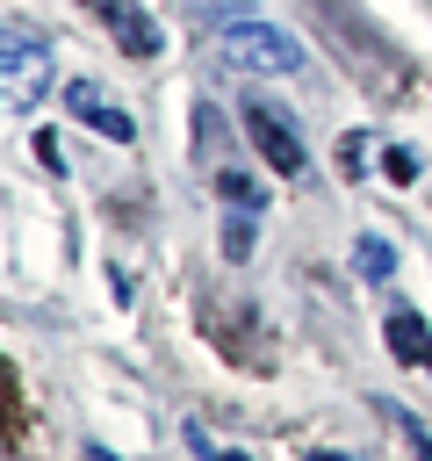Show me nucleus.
I'll return each instance as SVG.
<instances>
[{
    "mask_svg": "<svg viewBox=\"0 0 432 461\" xmlns=\"http://www.w3.org/2000/svg\"><path fill=\"white\" fill-rule=\"evenodd\" d=\"M86 461H115V454H108V447H86Z\"/></svg>",
    "mask_w": 432,
    "mask_h": 461,
    "instance_id": "nucleus-17",
    "label": "nucleus"
},
{
    "mask_svg": "<svg viewBox=\"0 0 432 461\" xmlns=\"http://www.w3.org/2000/svg\"><path fill=\"white\" fill-rule=\"evenodd\" d=\"M0 425H14V382H7V367H0Z\"/></svg>",
    "mask_w": 432,
    "mask_h": 461,
    "instance_id": "nucleus-15",
    "label": "nucleus"
},
{
    "mask_svg": "<svg viewBox=\"0 0 432 461\" xmlns=\"http://www.w3.org/2000/svg\"><path fill=\"white\" fill-rule=\"evenodd\" d=\"M310 461H360V454H331V447H317V454H310Z\"/></svg>",
    "mask_w": 432,
    "mask_h": 461,
    "instance_id": "nucleus-16",
    "label": "nucleus"
},
{
    "mask_svg": "<svg viewBox=\"0 0 432 461\" xmlns=\"http://www.w3.org/2000/svg\"><path fill=\"white\" fill-rule=\"evenodd\" d=\"M65 115H79L94 137H115V144H130V137H137V115H130L122 101H108V86H101V79H65Z\"/></svg>",
    "mask_w": 432,
    "mask_h": 461,
    "instance_id": "nucleus-3",
    "label": "nucleus"
},
{
    "mask_svg": "<svg viewBox=\"0 0 432 461\" xmlns=\"http://www.w3.org/2000/svg\"><path fill=\"white\" fill-rule=\"evenodd\" d=\"M353 267H360L367 281H389V274H396V252H389V238H360V245H353Z\"/></svg>",
    "mask_w": 432,
    "mask_h": 461,
    "instance_id": "nucleus-8",
    "label": "nucleus"
},
{
    "mask_svg": "<svg viewBox=\"0 0 432 461\" xmlns=\"http://www.w3.org/2000/svg\"><path fill=\"white\" fill-rule=\"evenodd\" d=\"M194 7H202V22H216V29H223V22H238V14H245V0H194Z\"/></svg>",
    "mask_w": 432,
    "mask_h": 461,
    "instance_id": "nucleus-11",
    "label": "nucleus"
},
{
    "mask_svg": "<svg viewBox=\"0 0 432 461\" xmlns=\"http://www.w3.org/2000/svg\"><path fill=\"white\" fill-rule=\"evenodd\" d=\"M86 14L115 36V50H122V58H158V22H151L137 0H86Z\"/></svg>",
    "mask_w": 432,
    "mask_h": 461,
    "instance_id": "nucleus-4",
    "label": "nucleus"
},
{
    "mask_svg": "<svg viewBox=\"0 0 432 461\" xmlns=\"http://www.w3.org/2000/svg\"><path fill=\"white\" fill-rule=\"evenodd\" d=\"M360 158H367V137H338V173H360Z\"/></svg>",
    "mask_w": 432,
    "mask_h": 461,
    "instance_id": "nucleus-12",
    "label": "nucleus"
},
{
    "mask_svg": "<svg viewBox=\"0 0 432 461\" xmlns=\"http://www.w3.org/2000/svg\"><path fill=\"white\" fill-rule=\"evenodd\" d=\"M43 36L36 29H14V22H0V72H14V94H36L43 86Z\"/></svg>",
    "mask_w": 432,
    "mask_h": 461,
    "instance_id": "nucleus-5",
    "label": "nucleus"
},
{
    "mask_svg": "<svg viewBox=\"0 0 432 461\" xmlns=\"http://www.w3.org/2000/svg\"><path fill=\"white\" fill-rule=\"evenodd\" d=\"M36 158H43L50 173H65V151H58V137H50V130H36Z\"/></svg>",
    "mask_w": 432,
    "mask_h": 461,
    "instance_id": "nucleus-13",
    "label": "nucleus"
},
{
    "mask_svg": "<svg viewBox=\"0 0 432 461\" xmlns=\"http://www.w3.org/2000/svg\"><path fill=\"white\" fill-rule=\"evenodd\" d=\"M216 43H223V58H230L238 72H295V65H302V43H295L288 29H274V22H252V14L223 22Z\"/></svg>",
    "mask_w": 432,
    "mask_h": 461,
    "instance_id": "nucleus-1",
    "label": "nucleus"
},
{
    "mask_svg": "<svg viewBox=\"0 0 432 461\" xmlns=\"http://www.w3.org/2000/svg\"><path fill=\"white\" fill-rule=\"evenodd\" d=\"M245 137L259 144V158H266L274 173H288V180H295V173H310V144L295 137V122H288L266 94H252V101H245Z\"/></svg>",
    "mask_w": 432,
    "mask_h": 461,
    "instance_id": "nucleus-2",
    "label": "nucleus"
},
{
    "mask_svg": "<svg viewBox=\"0 0 432 461\" xmlns=\"http://www.w3.org/2000/svg\"><path fill=\"white\" fill-rule=\"evenodd\" d=\"M389 418H396V432H403V439H410V454H418V461H432V432H425V418H410V411H403V403H396V411H389Z\"/></svg>",
    "mask_w": 432,
    "mask_h": 461,
    "instance_id": "nucleus-10",
    "label": "nucleus"
},
{
    "mask_svg": "<svg viewBox=\"0 0 432 461\" xmlns=\"http://www.w3.org/2000/svg\"><path fill=\"white\" fill-rule=\"evenodd\" d=\"M252 230H259V209H223V259L230 267L252 259Z\"/></svg>",
    "mask_w": 432,
    "mask_h": 461,
    "instance_id": "nucleus-7",
    "label": "nucleus"
},
{
    "mask_svg": "<svg viewBox=\"0 0 432 461\" xmlns=\"http://www.w3.org/2000/svg\"><path fill=\"white\" fill-rule=\"evenodd\" d=\"M187 439H194V447H202V461H245V454H238V447H209V439H202V425H187Z\"/></svg>",
    "mask_w": 432,
    "mask_h": 461,
    "instance_id": "nucleus-14",
    "label": "nucleus"
},
{
    "mask_svg": "<svg viewBox=\"0 0 432 461\" xmlns=\"http://www.w3.org/2000/svg\"><path fill=\"white\" fill-rule=\"evenodd\" d=\"M382 331H389V353H396L403 367H425V375H432V324H425L410 303H396Z\"/></svg>",
    "mask_w": 432,
    "mask_h": 461,
    "instance_id": "nucleus-6",
    "label": "nucleus"
},
{
    "mask_svg": "<svg viewBox=\"0 0 432 461\" xmlns=\"http://www.w3.org/2000/svg\"><path fill=\"white\" fill-rule=\"evenodd\" d=\"M382 173H389L396 187H410V180H418V151H410V144H389V151H382Z\"/></svg>",
    "mask_w": 432,
    "mask_h": 461,
    "instance_id": "nucleus-9",
    "label": "nucleus"
}]
</instances>
